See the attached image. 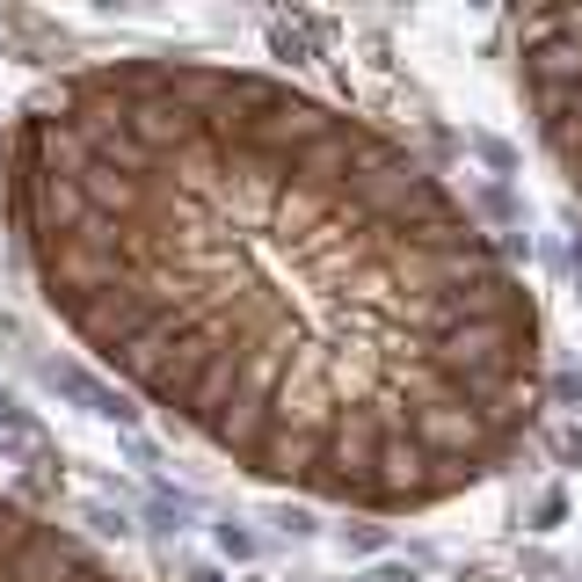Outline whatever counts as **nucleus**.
Segmentation results:
<instances>
[{"label": "nucleus", "mask_w": 582, "mask_h": 582, "mask_svg": "<svg viewBox=\"0 0 582 582\" xmlns=\"http://www.w3.org/2000/svg\"><path fill=\"white\" fill-rule=\"evenodd\" d=\"M0 197L73 342L269 488L437 510L525 452L539 299L379 124L219 59H103L30 95Z\"/></svg>", "instance_id": "obj_1"}, {"label": "nucleus", "mask_w": 582, "mask_h": 582, "mask_svg": "<svg viewBox=\"0 0 582 582\" xmlns=\"http://www.w3.org/2000/svg\"><path fill=\"white\" fill-rule=\"evenodd\" d=\"M510 66L525 109L539 124V146L582 197V8H539L510 30Z\"/></svg>", "instance_id": "obj_2"}, {"label": "nucleus", "mask_w": 582, "mask_h": 582, "mask_svg": "<svg viewBox=\"0 0 582 582\" xmlns=\"http://www.w3.org/2000/svg\"><path fill=\"white\" fill-rule=\"evenodd\" d=\"M0 582H124V575L81 539H66L59 525L0 502Z\"/></svg>", "instance_id": "obj_3"}]
</instances>
